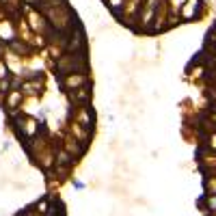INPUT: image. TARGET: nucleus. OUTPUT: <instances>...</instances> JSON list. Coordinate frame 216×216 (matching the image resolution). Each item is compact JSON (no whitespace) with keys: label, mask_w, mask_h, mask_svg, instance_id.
<instances>
[{"label":"nucleus","mask_w":216,"mask_h":216,"mask_svg":"<svg viewBox=\"0 0 216 216\" xmlns=\"http://www.w3.org/2000/svg\"><path fill=\"white\" fill-rule=\"evenodd\" d=\"M74 188H76V190H82V188H84V184H82V182H74Z\"/></svg>","instance_id":"1"}]
</instances>
